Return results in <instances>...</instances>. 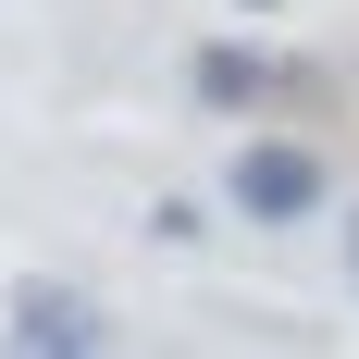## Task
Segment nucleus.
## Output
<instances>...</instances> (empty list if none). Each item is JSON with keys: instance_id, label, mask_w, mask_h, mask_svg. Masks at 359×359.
Returning <instances> with one entry per match:
<instances>
[{"instance_id": "nucleus-1", "label": "nucleus", "mask_w": 359, "mask_h": 359, "mask_svg": "<svg viewBox=\"0 0 359 359\" xmlns=\"http://www.w3.org/2000/svg\"><path fill=\"white\" fill-rule=\"evenodd\" d=\"M223 198H236V223H310L323 211V161L297 137H248L236 174H223Z\"/></svg>"}, {"instance_id": "nucleus-2", "label": "nucleus", "mask_w": 359, "mask_h": 359, "mask_svg": "<svg viewBox=\"0 0 359 359\" xmlns=\"http://www.w3.org/2000/svg\"><path fill=\"white\" fill-rule=\"evenodd\" d=\"M0 347H25V359H87V347H111V323H100L74 285H25L13 323H0Z\"/></svg>"}, {"instance_id": "nucleus-3", "label": "nucleus", "mask_w": 359, "mask_h": 359, "mask_svg": "<svg viewBox=\"0 0 359 359\" xmlns=\"http://www.w3.org/2000/svg\"><path fill=\"white\" fill-rule=\"evenodd\" d=\"M260 87H273V74H260V50H198V100H211V111H248Z\"/></svg>"}, {"instance_id": "nucleus-4", "label": "nucleus", "mask_w": 359, "mask_h": 359, "mask_svg": "<svg viewBox=\"0 0 359 359\" xmlns=\"http://www.w3.org/2000/svg\"><path fill=\"white\" fill-rule=\"evenodd\" d=\"M236 13H273V0H236Z\"/></svg>"}, {"instance_id": "nucleus-5", "label": "nucleus", "mask_w": 359, "mask_h": 359, "mask_svg": "<svg viewBox=\"0 0 359 359\" xmlns=\"http://www.w3.org/2000/svg\"><path fill=\"white\" fill-rule=\"evenodd\" d=\"M347 260H359V236H347Z\"/></svg>"}]
</instances>
